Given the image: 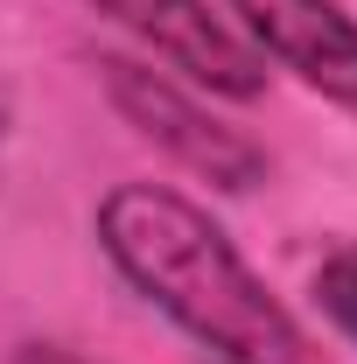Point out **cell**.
Segmentation results:
<instances>
[{
    "label": "cell",
    "mask_w": 357,
    "mask_h": 364,
    "mask_svg": "<svg viewBox=\"0 0 357 364\" xmlns=\"http://www.w3.org/2000/svg\"><path fill=\"white\" fill-rule=\"evenodd\" d=\"M98 252L203 364H315L302 322L267 294L224 225L169 182H119L98 210Z\"/></svg>",
    "instance_id": "6da1fadb"
},
{
    "label": "cell",
    "mask_w": 357,
    "mask_h": 364,
    "mask_svg": "<svg viewBox=\"0 0 357 364\" xmlns=\"http://www.w3.org/2000/svg\"><path fill=\"white\" fill-rule=\"evenodd\" d=\"M98 85L140 140H154L196 182H211L224 196H245V189L267 182V154L238 127H224L196 98V85H176V70H154V63H134V56H98Z\"/></svg>",
    "instance_id": "7a4b0ae2"
},
{
    "label": "cell",
    "mask_w": 357,
    "mask_h": 364,
    "mask_svg": "<svg viewBox=\"0 0 357 364\" xmlns=\"http://www.w3.org/2000/svg\"><path fill=\"white\" fill-rule=\"evenodd\" d=\"M98 14H112L140 49H154L176 77H189L211 98L252 105L267 91V56L224 21L211 0H91Z\"/></svg>",
    "instance_id": "3957f363"
},
{
    "label": "cell",
    "mask_w": 357,
    "mask_h": 364,
    "mask_svg": "<svg viewBox=\"0 0 357 364\" xmlns=\"http://www.w3.org/2000/svg\"><path fill=\"white\" fill-rule=\"evenodd\" d=\"M231 28L357 119V14L343 0H224Z\"/></svg>",
    "instance_id": "277c9868"
},
{
    "label": "cell",
    "mask_w": 357,
    "mask_h": 364,
    "mask_svg": "<svg viewBox=\"0 0 357 364\" xmlns=\"http://www.w3.org/2000/svg\"><path fill=\"white\" fill-rule=\"evenodd\" d=\"M315 309L343 343H357V245H336L315 267Z\"/></svg>",
    "instance_id": "5b68a950"
},
{
    "label": "cell",
    "mask_w": 357,
    "mask_h": 364,
    "mask_svg": "<svg viewBox=\"0 0 357 364\" xmlns=\"http://www.w3.org/2000/svg\"><path fill=\"white\" fill-rule=\"evenodd\" d=\"M7 364H85L78 350H63V343H21Z\"/></svg>",
    "instance_id": "8992f818"
},
{
    "label": "cell",
    "mask_w": 357,
    "mask_h": 364,
    "mask_svg": "<svg viewBox=\"0 0 357 364\" xmlns=\"http://www.w3.org/2000/svg\"><path fill=\"white\" fill-rule=\"evenodd\" d=\"M7 119H14V105H7V85H0V147H7Z\"/></svg>",
    "instance_id": "52a82bcc"
}]
</instances>
